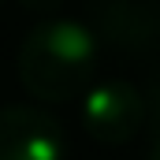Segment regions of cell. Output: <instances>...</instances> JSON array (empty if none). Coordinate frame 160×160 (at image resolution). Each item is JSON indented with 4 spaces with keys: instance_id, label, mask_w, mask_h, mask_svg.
<instances>
[{
    "instance_id": "6da1fadb",
    "label": "cell",
    "mask_w": 160,
    "mask_h": 160,
    "mask_svg": "<svg viewBox=\"0 0 160 160\" xmlns=\"http://www.w3.org/2000/svg\"><path fill=\"white\" fill-rule=\"evenodd\" d=\"M97 78V34L75 19L38 22L19 48V82L45 104L82 97Z\"/></svg>"
},
{
    "instance_id": "7a4b0ae2",
    "label": "cell",
    "mask_w": 160,
    "mask_h": 160,
    "mask_svg": "<svg viewBox=\"0 0 160 160\" xmlns=\"http://www.w3.org/2000/svg\"><path fill=\"white\" fill-rule=\"evenodd\" d=\"M149 123V101L138 86L123 78L93 82L82 101V127L101 145H127Z\"/></svg>"
},
{
    "instance_id": "3957f363",
    "label": "cell",
    "mask_w": 160,
    "mask_h": 160,
    "mask_svg": "<svg viewBox=\"0 0 160 160\" xmlns=\"http://www.w3.org/2000/svg\"><path fill=\"white\" fill-rule=\"evenodd\" d=\"M93 34L123 56L160 52V0H89Z\"/></svg>"
},
{
    "instance_id": "277c9868",
    "label": "cell",
    "mask_w": 160,
    "mask_h": 160,
    "mask_svg": "<svg viewBox=\"0 0 160 160\" xmlns=\"http://www.w3.org/2000/svg\"><path fill=\"white\" fill-rule=\"evenodd\" d=\"M0 160H63V127L30 104L0 108Z\"/></svg>"
},
{
    "instance_id": "5b68a950",
    "label": "cell",
    "mask_w": 160,
    "mask_h": 160,
    "mask_svg": "<svg viewBox=\"0 0 160 160\" xmlns=\"http://www.w3.org/2000/svg\"><path fill=\"white\" fill-rule=\"evenodd\" d=\"M145 101H149V123H153V130H160V75L153 78L149 93H145Z\"/></svg>"
},
{
    "instance_id": "8992f818",
    "label": "cell",
    "mask_w": 160,
    "mask_h": 160,
    "mask_svg": "<svg viewBox=\"0 0 160 160\" xmlns=\"http://www.w3.org/2000/svg\"><path fill=\"white\" fill-rule=\"evenodd\" d=\"M145 160H160V130H153V138H149V149H145Z\"/></svg>"
},
{
    "instance_id": "52a82bcc",
    "label": "cell",
    "mask_w": 160,
    "mask_h": 160,
    "mask_svg": "<svg viewBox=\"0 0 160 160\" xmlns=\"http://www.w3.org/2000/svg\"><path fill=\"white\" fill-rule=\"evenodd\" d=\"M19 4H26L30 11H48V8H56L60 0H19Z\"/></svg>"
}]
</instances>
